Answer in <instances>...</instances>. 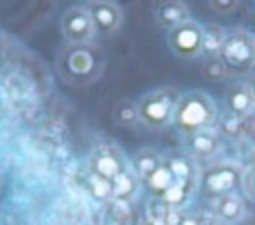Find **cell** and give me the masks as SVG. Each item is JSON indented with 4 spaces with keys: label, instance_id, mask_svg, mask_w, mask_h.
I'll return each mask as SVG.
<instances>
[{
    "label": "cell",
    "instance_id": "obj_28",
    "mask_svg": "<svg viewBox=\"0 0 255 225\" xmlns=\"http://www.w3.org/2000/svg\"><path fill=\"white\" fill-rule=\"evenodd\" d=\"M84 8H88V6H92V4H96V2H100V0H78Z\"/></svg>",
    "mask_w": 255,
    "mask_h": 225
},
{
    "label": "cell",
    "instance_id": "obj_5",
    "mask_svg": "<svg viewBox=\"0 0 255 225\" xmlns=\"http://www.w3.org/2000/svg\"><path fill=\"white\" fill-rule=\"evenodd\" d=\"M243 167L235 161H217L199 175V189L203 195L215 199L227 193H235L241 187Z\"/></svg>",
    "mask_w": 255,
    "mask_h": 225
},
{
    "label": "cell",
    "instance_id": "obj_11",
    "mask_svg": "<svg viewBox=\"0 0 255 225\" xmlns=\"http://www.w3.org/2000/svg\"><path fill=\"white\" fill-rule=\"evenodd\" d=\"M185 147L187 155L195 161H207L213 159L221 151V135L215 127L201 129L191 135H185Z\"/></svg>",
    "mask_w": 255,
    "mask_h": 225
},
{
    "label": "cell",
    "instance_id": "obj_9",
    "mask_svg": "<svg viewBox=\"0 0 255 225\" xmlns=\"http://www.w3.org/2000/svg\"><path fill=\"white\" fill-rule=\"evenodd\" d=\"M88 10H90V16L96 28V36H112L120 30L124 22L122 8L114 0H100L88 6Z\"/></svg>",
    "mask_w": 255,
    "mask_h": 225
},
{
    "label": "cell",
    "instance_id": "obj_22",
    "mask_svg": "<svg viewBox=\"0 0 255 225\" xmlns=\"http://www.w3.org/2000/svg\"><path fill=\"white\" fill-rule=\"evenodd\" d=\"M207 4L215 14H221V16L233 14L239 8V0H207Z\"/></svg>",
    "mask_w": 255,
    "mask_h": 225
},
{
    "label": "cell",
    "instance_id": "obj_3",
    "mask_svg": "<svg viewBox=\"0 0 255 225\" xmlns=\"http://www.w3.org/2000/svg\"><path fill=\"white\" fill-rule=\"evenodd\" d=\"M217 58L223 64L227 76H241L251 72L255 66V36L239 28L229 30Z\"/></svg>",
    "mask_w": 255,
    "mask_h": 225
},
{
    "label": "cell",
    "instance_id": "obj_14",
    "mask_svg": "<svg viewBox=\"0 0 255 225\" xmlns=\"http://www.w3.org/2000/svg\"><path fill=\"white\" fill-rule=\"evenodd\" d=\"M245 213H247L245 201H243V197L237 191L213 199V215L223 219V221H227L229 225L239 223L245 217Z\"/></svg>",
    "mask_w": 255,
    "mask_h": 225
},
{
    "label": "cell",
    "instance_id": "obj_18",
    "mask_svg": "<svg viewBox=\"0 0 255 225\" xmlns=\"http://www.w3.org/2000/svg\"><path fill=\"white\" fill-rule=\"evenodd\" d=\"M145 183V187H147V191L155 197V199H159L171 185H173V175H171V171L167 169V165H165V161L143 181Z\"/></svg>",
    "mask_w": 255,
    "mask_h": 225
},
{
    "label": "cell",
    "instance_id": "obj_23",
    "mask_svg": "<svg viewBox=\"0 0 255 225\" xmlns=\"http://www.w3.org/2000/svg\"><path fill=\"white\" fill-rule=\"evenodd\" d=\"M175 225H205V219L197 213H179Z\"/></svg>",
    "mask_w": 255,
    "mask_h": 225
},
{
    "label": "cell",
    "instance_id": "obj_7",
    "mask_svg": "<svg viewBox=\"0 0 255 225\" xmlns=\"http://www.w3.org/2000/svg\"><path fill=\"white\" fill-rule=\"evenodd\" d=\"M60 32L66 46L94 44L96 28L90 16V10L84 6H70L60 20Z\"/></svg>",
    "mask_w": 255,
    "mask_h": 225
},
{
    "label": "cell",
    "instance_id": "obj_15",
    "mask_svg": "<svg viewBox=\"0 0 255 225\" xmlns=\"http://www.w3.org/2000/svg\"><path fill=\"white\" fill-rule=\"evenodd\" d=\"M161 163H163V157L159 151H155L153 147H141L131 155L129 169L139 181H145Z\"/></svg>",
    "mask_w": 255,
    "mask_h": 225
},
{
    "label": "cell",
    "instance_id": "obj_10",
    "mask_svg": "<svg viewBox=\"0 0 255 225\" xmlns=\"http://www.w3.org/2000/svg\"><path fill=\"white\" fill-rule=\"evenodd\" d=\"M126 161H124V155L112 147V145H102V147H96L92 151V157H90V171L112 181L116 179L124 169H126Z\"/></svg>",
    "mask_w": 255,
    "mask_h": 225
},
{
    "label": "cell",
    "instance_id": "obj_20",
    "mask_svg": "<svg viewBox=\"0 0 255 225\" xmlns=\"http://www.w3.org/2000/svg\"><path fill=\"white\" fill-rule=\"evenodd\" d=\"M86 189L96 201H110L112 199V181H108V179H104V177H100L92 171L88 175Z\"/></svg>",
    "mask_w": 255,
    "mask_h": 225
},
{
    "label": "cell",
    "instance_id": "obj_4",
    "mask_svg": "<svg viewBox=\"0 0 255 225\" xmlns=\"http://www.w3.org/2000/svg\"><path fill=\"white\" fill-rule=\"evenodd\" d=\"M179 94L173 88H157L137 100L139 123L149 129H161L173 121V112Z\"/></svg>",
    "mask_w": 255,
    "mask_h": 225
},
{
    "label": "cell",
    "instance_id": "obj_26",
    "mask_svg": "<svg viewBox=\"0 0 255 225\" xmlns=\"http://www.w3.org/2000/svg\"><path fill=\"white\" fill-rule=\"evenodd\" d=\"M205 225H229V223L223 221V219H219V217H215V215H209V217L205 219Z\"/></svg>",
    "mask_w": 255,
    "mask_h": 225
},
{
    "label": "cell",
    "instance_id": "obj_25",
    "mask_svg": "<svg viewBox=\"0 0 255 225\" xmlns=\"http://www.w3.org/2000/svg\"><path fill=\"white\" fill-rule=\"evenodd\" d=\"M143 225H167V223H165V213H163V215H149V217L143 221Z\"/></svg>",
    "mask_w": 255,
    "mask_h": 225
},
{
    "label": "cell",
    "instance_id": "obj_29",
    "mask_svg": "<svg viewBox=\"0 0 255 225\" xmlns=\"http://www.w3.org/2000/svg\"><path fill=\"white\" fill-rule=\"evenodd\" d=\"M253 2H255V0H253Z\"/></svg>",
    "mask_w": 255,
    "mask_h": 225
},
{
    "label": "cell",
    "instance_id": "obj_27",
    "mask_svg": "<svg viewBox=\"0 0 255 225\" xmlns=\"http://www.w3.org/2000/svg\"><path fill=\"white\" fill-rule=\"evenodd\" d=\"M247 84H249V88H251V94H253V100H255V74L247 80Z\"/></svg>",
    "mask_w": 255,
    "mask_h": 225
},
{
    "label": "cell",
    "instance_id": "obj_19",
    "mask_svg": "<svg viewBox=\"0 0 255 225\" xmlns=\"http://www.w3.org/2000/svg\"><path fill=\"white\" fill-rule=\"evenodd\" d=\"M114 119L116 123L124 125V127H131L139 121V115H137V102H131V100H120L114 108Z\"/></svg>",
    "mask_w": 255,
    "mask_h": 225
},
{
    "label": "cell",
    "instance_id": "obj_16",
    "mask_svg": "<svg viewBox=\"0 0 255 225\" xmlns=\"http://www.w3.org/2000/svg\"><path fill=\"white\" fill-rule=\"evenodd\" d=\"M139 179L133 175L129 167H126L116 179H112V199L116 201H131L137 193Z\"/></svg>",
    "mask_w": 255,
    "mask_h": 225
},
{
    "label": "cell",
    "instance_id": "obj_24",
    "mask_svg": "<svg viewBox=\"0 0 255 225\" xmlns=\"http://www.w3.org/2000/svg\"><path fill=\"white\" fill-rule=\"evenodd\" d=\"M247 151H249V165H255V125L247 133Z\"/></svg>",
    "mask_w": 255,
    "mask_h": 225
},
{
    "label": "cell",
    "instance_id": "obj_2",
    "mask_svg": "<svg viewBox=\"0 0 255 225\" xmlns=\"http://www.w3.org/2000/svg\"><path fill=\"white\" fill-rule=\"evenodd\" d=\"M104 70V54L94 44L66 46L58 56V74L72 86H88Z\"/></svg>",
    "mask_w": 255,
    "mask_h": 225
},
{
    "label": "cell",
    "instance_id": "obj_13",
    "mask_svg": "<svg viewBox=\"0 0 255 225\" xmlns=\"http://www.w3.org/2000/svg\"><path fill=\"white\" fill-rule=\"evenodd\" d=\"M167 169L173 175L175 183H183V185H197L199 187V169L195 159H191L187 153H177V155H169L167 159H163Z\"/></svg>",
    "mask_w": 255,
    "mask_h": 225
},
{
    "label": "cell",
    "instance_id": "obj_21",
    "mask_svg": "<svg viewBox=\"0 0 255 225\" xmlns=\"http://www.w3.org/2000/svg\"><path fill=\"white\" fill-rule=\"evenodd\" d=\"M243 195L255 203V165H247L243 167V173H241V187Z\"/></svg>",
    "mask_w": 255,
    "mask_h": 225
},
{
    "label": "cell",
    "instance_id": "obj_6",
    "mask_svg": "<svg viewBox=\"0 0 255 225\" xmlns=\"http://www.w3.org/2000/svg\"><path fill=\"white\" fill-rule=\"evenodd\" d=\"M167 46L181 60H195L203 54V24L189 18L167 32Z\"/></svg>",
    "mask_w": 255,
    "mask_h": 225
},
{
    "label": "cell",
    "instance_id": "obj_1",
    "mask_svg": "<svg viewBox=\"0 0 255 225\" xmlns=\"http://www.w3.org/2000/svg\"><path fill=\"white\" fill-rule=\"evenodd\" d=\"M171 123L183 137L201 129H211L217 123V106L205 92L189 90L179 94Z\"/></svg>",
    "mask_w": 255,
    "mask_h": 225
},
{
    "label": "cell",
    "instance_id": "obj_17",
    "mask_svg": "<svg viewBox=\"0 0 255 225\" xmlns=\"http://www.w3.org/2000/svg\"><path fill=\"white\" fill-rule=\"evenodd\" d=\"M227 38V30L219 24H205L203 26V54L207 58H217Z\"/></svg>",
    "mask_w": 255,
    "mask_h": 225
},
{
    "label": "cell",
    "instance_id": "obj_12",
    "mask_svg": "<svg viewBox=\"0 0 255 225\" xmlns=\"http://www.w3.org/2000/svg\"><path fill=\"white\" fill-rule=\"evenodd\" d=\"M189 18H191V14L183 0H155V4H153V20L157 22L159 28H163L167 32L171 28L183 24Z\"/></svg>",
    "mask_w": 255,
    "mask_h": 225
},
{
    "label": "cell",
    "instance_id": "obj_8",
    "mask_svg": "<svg viewBox=\"0 0 255 225\" xmlns=\"http://www.w3.org/2000/svg\"><path fill=\"white\" fill-rule=\"evenodd\" d=\"M223 102H225L227 115L231 119H235V121H243V119H247V117H251L255 113V100H253L251 88L243 80L231 82L225 88Z\"/></svg>",
    "mask_w": 255,
    "mask_h": 225
}]
</instances>
